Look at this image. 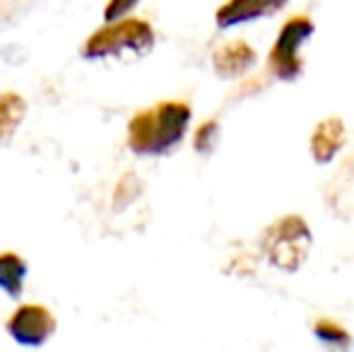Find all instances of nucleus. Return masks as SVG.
Wrapping results in <instances>:
<instances>
[{"mask_svg": "<svg viewBox=\"0 0 354 352\" xmlns=\"http://www.w3.org/2000/svg\"><path fill=\"white\" fill-rule=\"evenodd\" d=\"M313 246V234L304 217L284 215L261 234V251L268 263L284 272H294L304 266Z\"/></svg>", "mask_w": 354, "mask_h": 352, "instance_id": "f03ea898", "label": "nucleus"}, {"mask_svg": "<svg viewBox=\"0 0 354 352\" xmlns=\"http://www.w3.org/2000/svg\"><path fill=\"white\" fill-rule=\"evenodd\" d=\"M217 138H219V126H217V121L203 123V126L198 128V133H196V150H198V152H203V155L212 152V147L217 145Z\"/></svg>", "mask_w": 354, "mask_h": 352, "instance_id": "f8f14e48", "label": "nucleus"}, {"mask_svg": "<svg viewBox=\"0 0 354 352\" xmlns=\"http://www.w3.org/2000/svg\"><path fill=\"white\" fill-rule=\"evenodd\" d=\"M154 46V32L145 19H116L84 41V58H106L118 53H145Z\"/></svg>", "mask_w": 354, "mask_h": 352, "instance_id": "7ed1b4c3", "label": "nucleus"}, {"mask_svg": "<svg viewBox=\"0 0 354 352\" xmlns=\"http://www.w3.org/2000/svg\"><path fill=\"white\" fill-rule=\"evenodd\" d=\"M345 145V123L340 118H326L311 136V155L318 165H328Z\"/></svg>", "mask_w": 354, "mask_h": 352, "instance_id": "6e6552de", "label": "nucleus"}, {"mask_svg": "<svg viewBox=\"0 0 354 352\" xmlns=\"http://www.w3.org/2000/svg\"><path fill=\"white\" fill-rule=\"evenodd\" d=\"M258 56L246 41H232L227 46H222L217 53L212 56L214 63V73L224 80H232V77L243 75L246 71H251L256 66Z\"/></svg>", "mask_w": 354, "mask_h": 352, "instance_id": "0eeeda50", "label": "nucleus"}, {"mask_svg": "<svg viewBox=\"0 0 354 352\" xmlns=\"http://www.w3.org/2000/svg\"><path fill=\"white\" fill-rule=\"evenodd\" d=\"M24 277H27V263L12 251L0 254V290L8 297H22Z\"/></svg>", "mask_w": 354, "mask_h": 352, "instance_id": "9d476101", "label": "nucleus"}, {"mask_svg": "<svg viewBox=\"0 0 354 352\" xmlns=\"http://www.w3.org/2000/svg\"><path fill=\"white\" fill-rule=\"evenodd\" d=\"M284 5L287 0H227L214 15V22L219 29H232L280 12Z\"/></svg>", "mask_w": 354, "mask_h": 352, "instance_id": "423d86ee", "label": "nucleus"}, {"mask_svg": "<svg viewBox=\"0 0 354 352\" xmlns=\"http://www.w3.org/2000/svg\"><path fill=\"white\" fill-rule=\"evenodd\" d=\"M140 0H109L106 3V10H104V19L106 22H116V19L126 17Z\"/></svg>", "mask_w": 354, "mask_h": 352, "instance_id": "ddd939ff", "label": "nucleus"}, {"mask_svg": "<svg viewBox=\"0 0 354 352\" xmlns=\"http://www.w3.org/2000/svg\"><path fill=\"white\" fill-rule=\"evenodd\" d=\"M10 338H15L19 345H44L56 331V319L41 304H24L15 311L5 324Z\"/></svg>", "mask_w": 354, "mask_h": 352, "instance_id": "39448f33", "label": "nucleus"}, {"mask_svg": "<svg viewBox=\"0 0 354 352\" xmlns=\"http://www.w3.org/2000/svg\"><path fill=\"white\" fill-rule=\"evenodd\" d=\"M313 22L304 15L292 17L282 24L280 34H277L275 44L270 48V56H268V66L270 73L282 82H294L301 75V51L304 41L313 34Z\"/></svg>", "mask_w": 354, "mask_h": 352, "instance_id": "20e7f679", "label": "nucleus"}, {"mask_svg": "<svg viewBox=\"0 0 354 352\" xmlns=\"http://www.w3.org/2000/svg\"><path fill=\"white\" fill-rule=\"evenodd\" d=\"M318 340H323L326 345H333V348H350V333L345 328H340L333 321H318L316 328H313Z\"/></svg>", "mask_w": 354, "mask_h": 352, "instance_id": "9b49d317", "label": "nucleus"}, {"mask_svg": "<svg viewBox=\"0 0 354 352\" xmlns=\"http://www.w3.org/2000/svg\"><path fill=\"white\" fill-rule=\"evenodd\" d=\"M191 123V106L183 102H162L136 113L128 123V147L136 155L159 157L183 140Z\"/></svg>", "mask_w": 354, "mask_h": 352, "instance_id": "f257e3e1", "label": "nucleus"}, {"mask_svg": "<svg viewBox=\"0 0 354 352\" xmlns=\"http://www.w3.org/2000/svg\"><path fill=\"white\" fill-rule=\"evenodd\" d=\"M24 113H27V102L19 94L15 92L0 94V145L12 140L17 128L22 126Z\"/></svg>", "mask_w": 354, "mask_h": 352, "instance_id": "1a4fd4ad", "label": "nucleus"}]
</instances>
